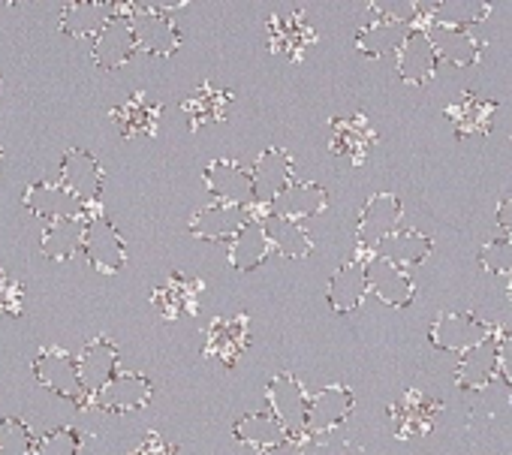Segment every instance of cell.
I'll return each mask as SVG.
<instances>
[{
  "mask_svg": "<svg viewBox=\"0 0 512 455\" xmlns=\"http://www.w3.org/2000/svg\"><path fill=\"white\" fill-rule=\"evenodd\" d=\"M160 112H163V106L157 100H151L145 91H136L121 106L112 109V121L118 124V130H121L124 139L157 136V130H160Z\"/></svg>",
  "mask_w": 512,
  "mask_h": 455,
  "instance_id": "cb8c5ba5",
  "label": "cell"
},
{
  "mask_svg": "<svg viewBox=\"0 0 512 455\" xmlns=\"http://www.w3.org/2000/svg\"><path fill=\"white\" fill-rule=\"evenodd\" d=\"M88 263L97 272H118L127 263V245L121 239V233L115 230V223L97 208L88 205V223H85V245H82Z\"/></svg>",
  "mask_w": 512,
  "mask_h": 455,
  "instance_id": "3957f363",
  "label": "cell"
},
{
  "mask_svg": "<svg viewBox=\"0 0 512 455\" xmlns=\"http://www.w3.org/2000/svg\"><path fill=\"white\" fill-rule=\"evenodd\" d=\"M428 254H431V239L422 236L419 230H398L377 251V257H383L401 269H416L419 263L428 260Z\"/></svg>",
  "mask_w": 512,
  "mask_h": 455,
  "instance_id": "d590c367",
  "label": "cell"
},
{
  "mask_svg": "<svg viewBox=\"0 0 512 455\" xmlns=\"http://www.w3.org/2000/svg\"><path fill=\"white\" fill-rule=\"evenodd\" d=\"M250 347V320L247 314H232V317H217L208 329H205V347L202 356L232 368Z\"/></svg>",
  "mask_w": 512,
  "mask_h": 455,
  "instance_id": "9c48e42d",
  "label": "cell"
},
{
  "mask_svg": "<svg viewBox=\"0 0 512 455\" xmlns=\"http://www.w3.org/2000/svg\"><path fill=\"white\" fill-rule=\"evenodd\" d=\"M0 91H4V79H0Z\"/></svg>",
  "mask_w": 512,
  "mask_h": 455,
  "instance_id": "c3c4849f",
  "label": "cell"
},
{
  "mask_svg": "<svg viewBox=\"0 0 512 455\" xmlns=\"http://www.w3.org/2000/svg\"><path fill=\"white\" fill-rule=\"evenodd\" d=\"M154 395V386L145 374H136V371H118L94 398H91V407H100L106 413H133V410H142L148 407Z\"/></svg>",
  "mask_w": 512,
  "mask_h": 455,
  "instance_id": "8fae6325",
  "label": "cell"
},
{
  "mask_svg": "<svg viewBox=\"0 0 512 455\" xmlns=\"http://www.w3.org/2000/svg\"><path fill=\"white\" fill-rule=\"evenodd\" d=\"M37 437L19 416H0V455H34Z\"/></svg>",
  "mask_w": 512,
  "mask_h": 455,
  "instance_id": "8d00e7d4",
  "label": "cell"
},
{
  "mask_svg": "<svg viewBox=\"0 0 512 455\" xmlns=\"http://www.w3.org/2000/svg\"><path fill=\"white\" fill-rule=\"evenodd\" d=\"M497 359H500V377L506 386H512V335H500V350H497Z\"/></svg>",
  "mask_w": 512,
  "mask_h": 455,
  "instance_id": "7bdbcfd3",
  "label": "cell"
},
{
  "mask_svg": "<svg viewBox=\"0 0 512 455\" xmlns=\"http://www.w3.org/2000/svg\"><path fill=\"white\" fill-rule=\"evenodd\" d=\"M491 13L488 4H437V13H434V25H452V28H470V25H479L485 22Z\"/></svg>",
  "mask_w": 512,
  "mask_h": 455,
  "instance_id": "74e56055",
  "label": "cell"
},
{
  "mask_svg": "<svg viewBox=\"0 0 512 455\" xmlns=\"http://www.w3.org/2000/svg\"><path fill=\"white\" fill-rule=\"evenodd\" d=\"M410 25L404 22H392V19H383V16H374L371 25H365L359 34H356V49L368 58H383L389 52H401V46L407 43L410 37Z\"/></svg>",
  "mask_w": 512,
  "mask_h": 455,
  "instance_id": "1f68e13d",
  "label": "cell"
},
{
  "mask_svg": "<svg viewBox=\"0 0 512 455\" xmlns=\"http://www.w3.org/2000/svg\"><path fill=\"white\" fill-rule=\"evenodd\" d=\"M368 290V272H365V263H344L332 278H329V305L335 314H353L359 311L362 299H365Z\"/></svg>",
  "mask_w": 512,
  "mask_h": 455,
  "instance_id": "f546056e",
  "label": "cell"
},
{
  "mask_svg": "<svg viewBox=\"0 0 512 455\" xmlns=\"http://www.w3.org/2000/svg\"><path fill=\"white\" fill-rule=\"evenodd\" d=\"M79 374H82V386H85V395H88V407H91V398L121 371L118 368V347L112 338L100 335L94 341H88L79 353Z\"/></svg>",
  "mask_w": 512,
  "mask_h": 455,
  "instance_id": "ffe728a7",
  "label": "cell"
},
{
  "mask_svg": "<svg viewBox=\"0 0 512 455\" xmlns=\"http://www.w3.org/2000/svg\"><path fill=\"white\" fill-rule=\"evenodd\" d=\"M133 4L124 7V4H115V16L112 22L94 37V64L100 70H121L136 52H139V43H136V34H133Z\"/></svg>",
  "mask_w": 512,
  "mask_h": 455,
  "instance_id": "277c9868",
  "label": "cell"
},
{
  "mask_svg": "<svg viewBox=\"0 0 512 455\" xmlns=\"http://www.w3.org/2000/svg\"><path fill=\"white\" fill-rule=\"evenodd\" d=\"M494 112H497V103L494 100H482L473 91H464L446 109V115L455 124L458 136H488L491 127H494Z\"/></svg>",
  "mask_w": 512,
  "mask_h": 455,
  "instance_id": "f1b7e54d",
  "label": "cell"
},
{
  "mask_svg": "<svg viewBox=\"0 0 512 455\" xmlns=\"http://www.w3.org/2000/svg\"><path fill=\"white\" fill-rule=\"evenodd\" d=\"M368 272V290L389 308H410L416 299V284L410 278L407 269L383 260V257H371L365 263Z\"/></svg>",
  "mask_w": 512,
  "mask_h": 455,
  "instance_id": "5bb4252c",
  "label": "cell"
},
{
  "mask_svg": "<svg viewBox=\"0 0 512 455\" xmlns=\"http://www.w3.org/2000/svg\"><path fill=\"white\" fill-rule=\"evenodd\" d=\"M229 106H232V91L214 85V82H202L196 91H190L181 103L184 115H187V124L190 130H199L205 124H220L226 121L229 115Z\"/></svg>",
  "mask_w": 512,
  "mask_h": 455,
  "instance_id": "484cf974",
  "label": "cell"
},
{
  "mask_svg": "<svg viewBox=\"0 0 512 455\" xmlns=\"http://www.w3.org/2000/svg\"><path fill=\"white\" fill-rule=\"evenodd\" d=\"M263 226H266V236L272 242V251H278L281 257H287V260H305L311 254L314 242H311V236H308V230H305L302 223L284 220V217H278V214L269 211L263 217Z\"/></svg>",
  "mask_w": 512,
  "mask_h": 455,
  "instance_id": "836d02e7",
  "label": "cell"
},
{
  "mask_svg": "<svg viewBox=\"0 0 512 455\" xmlns=\"http://www.w3.org/2000/svg\"><path fill=\"white\" fill-rule=\"evenodd\" d=\"M85 223H88V214L85 217H64V220H52L46 230H43V239H40V248L49 260L55 263H64L70 260L82 245H85Z\"/></svg>",
  "mask_w": 512,
  "mask_h": 455,
  "instance_id": "d6a6232c",
  "label": "cell"
},
{
  "mask_svg": "<svg viewBox=\"0 0 512 455\" xmlns=\"http://www.w3.org/2000/svg\"><path fill=\"white\" fill-rule=\"evenodd\" d=\"M353 392L341 383H332L326 389H320L317 395H311V407H308V434H329L338 425H344L353 413Z\"/></svg>",
  "mask_w": 512,
  "mask_h": 455,
  "instance_id": "7402d4cb",
  "label": "cell"
},
{
  "mask_svg": "<svg viewBox=\"0 0 512 455\" xmlns=\"http://www.w3.org/2000/svg\"><path fill=\"white\" fill-rule=\"evenodd\" d=\"M0 166H4V148H0Z\"/></svg>",
  "mask_w": 512,
  "mask_h": 455,
  "instance_id": "7dc6e473",
  "label": "cell"
},
{
  "mask_svg": "<svg viewBox=\"0 0 512 455\" xmlns=\"http://www.w3.org/2000/svg\"><path fill=\"white\" fill-rule=\"evenodd\" d=\"M500 335H503V332L497 329L488 341H482L479 347L461 353V359H458V365H455V374H452V380H455L461 389H473V392L488 389L491 380L500 374V359H497Z\"/></svg>",
  "mask_w": 512,
  "mask_h": 455,
  "instance_id": "ac0fdd59",
  "label": "cell"
},
{
  "mask_svg": "<svg viewBox=\"0 0 512 455\" xmlns=\"http://www.w3.org/2000/svg\"><path fill=\"white\" fill-rule=\"evenodd\" d=\"M82 452V431L73 425L52 428L34 446V455H79Z\"/></svg>",
  "mask_w": 512,
  "mask_h": 455,
  "instance_id": "f35d334b",
  "label": "cell"
},
{
  "mask_svg": "<svg viewBox=\"0 0 512 455\" xmlns=\"http://www.w3.org/2000/svg\"><path fill=\"white\" fill-rule=\"evenodd\" d=\"M269 251H272V242L266 236V226H263V220L253 217L229 242V266L238 272H253L269 260Z\"/></svg>",
  "mask_w": 512,
  "mask_h": 455,
  "instance_id": "83f0119b",
  "label": "cell"
},
{
  "mask_svg": "<svg viewBox=\"0 0 512 455\" xmlns=\"http://www.w3.org/2000/svg\"><path fill=\"white\" fill-rule=\"evenodd\" d=\"M202 181H205L208 193L223 205H235V208L256 205L253 172L247 166H241L238 160H229V157L211 160L202 172Z\"/></svg>",
  "mask_w": 512,
  "mask_h": 455,
  "instance_id": "5b68a950",
  "label": "cell"
},
{
  "mask_svg": "<svg viewBox=\"0 0 512 455\" xmlns=\"http://www.w3.org/2000/svg\"><path fill=\"white\" fill-rule=\"evenodd\" d=\"M497 226L503 230V236L512 239V196H503L497 202Z\"/></svg>",
  "mask_w": 512,
  "mask_h": 455,
  "instance_id": "f6af8a7d",
  "label": "cell"
},
{
  "mask_svg": "<svg viewBox=\"0 0 512 455\" xmlns=\"http://www.w3.org/2000/svg\"><path fill=\"white\" fill-rule=\"evenodd\" d=\"M437 61L440 58L434 52V43H431L428 31L425 28H413L410 37H407V43L398 52V64L395 67H398L401 82H407V85H425L434 76Z\"/></svg>",
  "mask_w": 512,
  "mask_h": 455,
  "instance_id": "603a6c76",
  "label": "cell"
},
{
  "mask_svg": "<svg viewBox=\"0 0 512 455\" xmlns=\"http://www.w3.org/2000/svg\"><path fill=\"white\" fill-rule=\"evenodd\" d=\"M130 19H133V34H136L139 52L160 55V58H169L178 52L181 31L175 28L169 13L157 10L154 4H133Z\"/></svg>",
  "mask_w": 512,
  "mask_h": 455,
  "instance_id": "ba28073f",
  "label": "cell"
},
{
  "mask_svg": "<svg viewBox=\"0 0 512 455\" xmlns=\"http://www.w3.org/2000/svg\"><path fill=\"white\" fill-rule=\"evenodd\" d=\"M115 16V4H106V0H76V4L64 7L61 13V31L85 40V37H97Z\"/></svg>",
  "mask_w": 512,
  "mask_h": 455,
  "instance_id": "4dcf8cb0",
  "label": "cell"
},
{
  "mask_svg": "<svg viewBox=\"0 0 512 455\" xmlns=\"http://www.w3.org/2000/svg\"><path fill=\"white\" fill-rule=\"evenodd\" d=\"M34 377L40 386H46L49 392L73 401L76 407H88V395L82 386V374H79V362L73 359L70 350L64 347H43L34 359Z\"/></svg>",
  "mask_w": 512,
  "mask_h": 455,
  "instance_id": "6da1fadb",
  "label": "cell"
},
{
  "mask_svg": "<svg viewBox=\"0 0 512 455\" xmlns=\"http://www.w3.org/2000/svg\"><path fill=\"white\" fill-rule=\"evenodd\" d=\"M247 220H253L250 208L211 202L190 217V233L202 242H232Z\"/></svg>",
  "mask_w": 512,
  "mask_h": 455,
  "instance_id": "e0dca14e",
  "label": "cell"
},
{
  "mask_svg": "<svg viewBox=\"0 0 512 455\" xmlns=\"http://www.w3.org/2000/svg\"><path fill=\"white\" fill-rule=\"evenodd\" d=\"M326 205H329V193H326L323 184H317V181H293V184L269 205V211L278 214V217H284V220L302 223V220H308V217H317Z\"/></svg>",
  "mask_w": 512,
  "mask_h": 455,
  "instance_id": "d4e9b609",
  "label": "cell"
},
{
  "mask_svg": "<svg viewBox=\"0 0 512 455\" xmlns=\"http://www.w3.org/2000/svg\"><path fill=\"white\" fill-rule=\"evenodd\" d=\"M130 455H178V446H172V443L163 440L157 431H151V434H145V440H142Z\"/></svg>",
  "mask_w": 512,
  "mask_h": 455,
  "instance_id": "b9f144b4",
  "label": "cell"
},
{
  "mask_svg": "<svg viewBox=\"0 0 512 455\" xmlns=\"http://www.w3.org/2000/svg\"><path fill=\"white\" fill-rule=\"evenodd\" d=\"M443 413V401L425 395L422 389H407L392 407H389V419L395 425V434L401 440H410V437H425L437 419Z\"/></svg>",
  "mask_w": 512,
  "mask_h": 455,
  "instance_id": "30bf717a",
  "label": "cell"
},
{
  "mask_svg": "<svg viewBox=\"0 0 512 455\" xmlns=\"http://www.w3.org/2000/svg\"><path fill=\"white\" fill-rule=\"evenodd\" d=\"M199 293H202V281L187 278L181 272H172L160 287H154L151 293V305L163 320H181L199 311Z\"/></svg>",
  "mask_w": 512,
  "mask_h": 455,
  "instance_id": "d6986e66",
  "label": "cell"
},
{
  "mask_svg": "<svg viewBox=\"0 0 512 455\" xmlns=\"http://www.w3.org/2000/svg\"><path fill=\"white\" fill-rule=\"evenodd\" d=\"M25 308V284L0 272V317H19Z\"/></svg>",
  "mask_w": 512,
  "mask_h": 455,
  "instance_id": "60d3db41",
  "label": "cell"
},
{
  "mask_svg": "<svg viewBox=\"0 0 512 455\" xmlns=\"http://www.w3.org/2000/svg\"><path fill=\"white\" fill-rule=\"evenodd\" d=\"M428 37L434 43V52L440 61H449L455 67H470L482 55V40L467 31V28H452V25H431Z\"/></svg>",
  "mask_w": 512,
  "mask_h": 455,
  "instance_id": "4316f807",
  "label": "cell"
},
{
  "mask_svg": "<svg viewBox=\"0 0 512 455\" xmlns=\"http://www.w3.org/2000/svg\"><path fill=\"white\" fill-rule=\"evenodd\" d=\"M61 184L82 199L85 205H97L103 193V166L100 160L85 148H70L61 157Z\"/></svg>",
  "mask_w": 512,
  "mask_h": 455,
  "instance_id": "4fadbf2b",
  "label": "cell"
},
{
  "mask_svg": "<svg viewBox=\"0 0 512 455\" xmlns=\"http://www.w3.org/2000/svg\"><path fill=\"white\" fill-rule=\"evenodd\" d=\"M232 431H235V440L253 446L256 452H266V449L290 440V431L272 413H247L244 419L235 422Z\"/></svg>",
  "mask_w": 512,
  "mask_h": 455,
  "instance_id": "e575fe53",
  "label": "cell"
},
{
  "mask_svg": "<svg viewBox=\"0 0 512 455\" xmlns=\"http://www.w3.org/2000/svg\"><path fill=\"white\" fill-rule=\"evenodd\" d=\"M25 205L40 220H64V217H85L88 205L76 199L61 181H34L25 190Z\"/></svg>",
  "mask_w": 512,
  "mask_h": 455,
  "instance_id": "2e32d148",
  "label": "cell"
},
{
  "mask_svg": "<svg viewBox=\"0 0 512 455\" xmlns=\"http://www.w3.org/2000/svg\"><path fill=\"white\" fill-rule=\"evenodd\" d=\"M253 184H256V202L272 205L293 181H296V163L284 148H266L250 166Z\"/></svg>",
  "mask_w": 512,
  "mask_h": 455,
  "instance_id": "7c38bea8",
  "label": "cell"
},
{
  "mask_svg": "<svg viewBox=\"0 0 512 455\" xmlns=\"http://www.w3.org/2000/svg\"><path fill=\"white\" fill-rule=\"evenodd\" d=\"M377 145V130L365 115H350V118H335L332 121V139L329 148L335 157L350 160L353 166L365 163L371 148Z\"/></svg>",
  "mask_w": 512,
  "mask_h": 455,
  "instance_id": "44dd1931",
  "label": "cell"
},
{
  "mask_svg": "<svg viewBox=\"0 0 512 455\" xmlns=\"http://www.w3.org/2000/svg\"><path fill=\"white\" fill-rule=\"evenodd\" d=\"M401 199L395 193H374L359 214V226H356V242L362 251L377 254L380 245L398 233L401 223Z\"/></svg>",
  "mask_w": 512,
  "mask_h": 455,
  "instance_id": "8992f818",
  "label": "cell"
},
{
  "mask_svg": "<svg viewBox=\"0 0 512 455\" xmlns=\"http://www.w3.org/2000/svg\"><path fill=\"white\" fill-rule=\"evenodd\" d=\"M266 28H269V49L275 55H287L293 61H302L305 49L317 43V31L302 10L275 13Z\"/></svg>",
  "mask_w": 512,
  "mask_h": 455,
  "instance_id": "9a60e30c",
  "label": "cell"
},
{
  "mask_svg": "<svg viewBox=\"0 0 512 455\" xmlns=\"http://www.w3.org/2000/svg\"><path fill=\"white\" fill-rule=\"evenodd\" d=\"M506 296H509V302H512V278H509V287H506Z\"/></svg>",
  "mask_w": 512,
  "mask_h": 455,
  "instance_id": "bcb514c9",
  "label": "cell"
},
{
  "mask_svg": "<svg viewBox=\"0 0 512 455\" xmlns=\"http://www.w3.org/2000/svg\"><path fill=\"white\" fill-rule=\"evenodd\" d=\"M305 449H308V440L305 437H290L287 443L272 446V449H266L260 455H305Z\"/></svg>",
  "mask_w": 512,
  "mask_h": 455,
  "instance_id": "ee69618b",
  "label": "cell"
},
{
  "mask_svg": "<svg viewBox=\"0 0 512 455\" xmlns=\"http://www.w3.org/2000/svg\"><path fill=\"white\" fill-rule=\"evenodd\" d=\"M266 401L272 416L290 431V437H302L308 434V407H311V395L305 389V383L290 374L281 371L269 380L266 386Z\"/></svg>",
  "mask_w": 512,
  "mask_h": 455,
  "instance_id": "7a4b0ae2",
  "label": "cell"
},
{
  "mask_svg": "<svg viewBox=\"0 0 512 455\" xmlns=\"http://www.w3.org/2000/svg\"><path fill=\"white\" fill-rule=\"evenodd\" d=\"M497 332V326L479 320L476 314H461V311H446L437 317V323L431 326L428 338L437 350L446 353H467L473 347H479L482 341H488Z\"/></svg>",
  "mask_w": 512,
  "mask_h": 455,
  "instance_id": "52a82bcc",
  "label": "cell"
},
{
  "mask_svg": "<svg viewBox=\"0 0 512 455\" xmlns=\"http://www.w3.org/2000/svg\"><path fill=\"white\" fill-rule=\"evenodd\" d=\"M479 266L491 275H509L512 278V239H491L479 251Z\"/></svg>",
  "mask_w": 512,
  "mask_h": 455,
  "instance_id": "ab89813d",
  "label": "cell"
}]
</instances>
